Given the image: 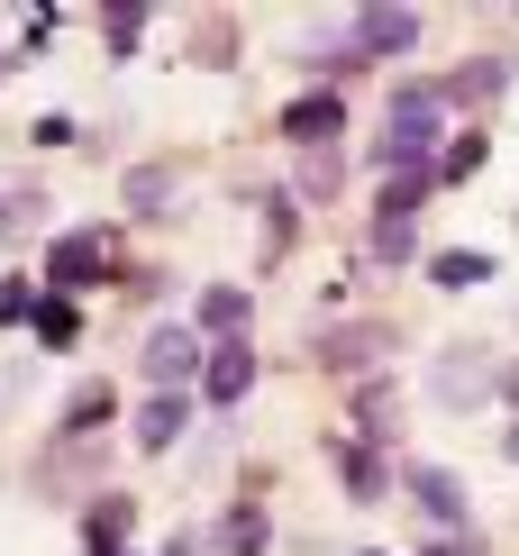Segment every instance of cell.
I'll return each mask as SVG.
<instances>
[{"label": "cell", "mask_w": 519, "mask_h": 556, "mask_svg": "<svg viewBox=\"0 0 519 556\" xmlns=\"http://www.w3.org/2000/svg\"><path fill=\"white\" fill-rule=\"evenodd\" d=\"M356 55H401V46H419V18L410 10H356Z\"/></svg>", "instance_id": "cell-5"}, {"label": "cell", "mask_w": 519, "mask_h": 556, "mask_svg": "<svg viewBox=\"0 0 519 556\" xmlns=\"http://www.w3.org/2000/svg\"><path fill=\"white\" fill-rule=\"evenodd\" d=\"M37 338H46V346H74V338H83L74 301H46V311H37Z\"/></svg>", "instance_id": "cell-18"}, {"label": "cell", "mask_w": 519, "mask_h": 556, "mask_svg": "<svg viewBox=\"0 0 519 556\" xmlns=\"http://www.w3.org/2000/svg\"><path fill=\"white\" fill-rule=\"evenodd\" d=\"M164 201H174V174H164V165L128 174V211H164Z\"/></svg>", "instance_id": "cell-17"}, {"label": "cell", "mask_w": 519, "mask_h": 556, "mask_svg": "<svg viewBox=\"0 0 519 556\" xmlns=\"http://www.w3.org/2000/svg\"><path fill=\"white\" fill-rule=\"evenodd\" d=\"M502 91H510V64H502V55H474L456 83H446V101H465V110H474V101H502Z\"/></svg>", "instance_id": "cell-10"}, {"label": "cell", "mask_w": 519, "mask_h": 556, "mask_svg": "<svg viewBox=\"0 0 519 556\" xmlns=\"http://www.w3.org/2000/svg\"><path fill=\"white\" fill-rule=\"evenodd\" d=\"M101 28H110V46H119V55H128V46H137V37H147V10H110V18H101Z\"/></svg>", "instance_id": "cell-22"}, {"label": "cell", "mask_w": 519, "mask_h": 556, "mask_svg": "<svg viewBox=\"0 0 519 556\" xmlns=\"http://www.w3.org/2000/svg\"><path fill=\"white\" fill-rule=\"evenodd\" d=\"M101 274H110V238H101V228H74V238L46 247V283H55V292H91Z\"/></svg>", "instance_id": "cell-1"}, {"label": "cell", "mask_w": 519, "mask_h": 556, "mask_svg": "<svg viewBox=\"0 0 519 556\" xmlns=\"http://www.w3.org/2000/svg\"><path fill=\"white\" fill-rule=\"evenodd\" d=\"M328 456H338V483H346L356 502H374V493H383V466H374V438H338Z\"/></svg>", "instance_id": "cell-8"}, {"label": "cell", "mask_w": 519, "mask_h": 556, "mask_svg": "<svg viewBox=\"0 0 519 556\" xmlns=\"http://www.w3.org/2000/svg\"><path fill=\"white\" fill-rule=\"evenodd\" d=\"M182 420H192V402H182V392H155V402L137 410V447H174Z\"/></svg>", "instance_id": "cell-9"}, {"label": "cell", "mask_w": 519, "mask_h": 556, "mask_svg": "<svg viewBox=\"0 0 519 556\" xmlns=\"http://www.w3.org/2000/svg\"><path fill=\"white\" fill-rule=\"evenodd\" d=\"M201 329H210V338L228 346V338L246 329V292H210V301H201Z\"/></svg>", "instance_id": "cell-15"}, {"label": "cell", "mask_w": 519, "mask_h": 556, "mask_svg": "<svg viewBox=\"0 0 519 556\" xmlns=\"http://www.w3.org/2000/svg\"><path fill=\"white\" fill-rule=\"evenodd\" d=\"M274 128H282V147H328V137H346V91H301Z\"/></svg>", "instance_id": "cell-2"}, {"label": "cell", "mask_w": 519, "mask_h": 556, "mask_svg": "<svg viewBox=\"0 0 519 556\" xmlns=\"http://www.w3.org/2000/svg\"><path fill=\"white\" fill-rule=\"evenodd\" d=\"M483 147H492L483 128H465V137H446V155H438V182H465V174L483 165Z\"/></svg>", "instance_id": "cell-14"}, {"label": "cell", "mask_w": 519, "mask_h": 556, "mask_svg": "<svg viewBox=\"0 0 519 556\" xmlns=\"http://www.w3.org/2000/svg\"><path fill=\"white\" fill-rule=\"evenodd\" d=\"M474 365H483V356H474V346H456V356H446V365H438V375H429V392H438V402H446V410H465V402H483V375H474Z\"/></svg>", "instance_id": "cell-7"}, {"label": "cell", "mask_w": 519, "mask_h": 556, "mask_svg": "<svg viewBox=\"0 0 519 556\" xmlns=\"http://www.w3.org/2000/svg\"><path fill=\"white\" fill-rule=\"evenodd\" d=\"M210 547H219V556H265V520H255L246 502H238V511L219 520V539H210Z\"/></svg>", "instance_id": "cell-13"}, {"label": "cell", "mask_w": 519, "mask_h": 556, "mask_svg": "<svg viewBox=\"0 0 519 556\" xmlns=\"http://www.w3.org/2000/svg\"><path fill=\"white\" fill-rule=\"evenodd\" d=\"M137 365H147V383H164V392H174V383H192L201 365H210V356H201V329H155Z\"/></svg>", "instance_id": "cell-3"}, {"label": "cell", "mask_w": 519, "mask_h": 556, "mask_svg": "<svg viewBox=\"0 0 519 556\" xmlns=\"http://www.w3.org/2000/svg\"><path fill=\"white\" fill-rule=\"evenodd\" d=\"M246 392H255V356H246V338L210 346V402H246Z\"/></svg>", "instance_id": "cell-6"}, {"label": "cell", "mask_w": 519, "mask_h": 556, "mask_svg": "<svg viewBox=\"0 0 519 556\" xmlns=\"http://www.w3.org/2000/svg\"><path fill=\"white\" fill-rule=\"evenodd\" d=\"M502 456H510V466H519V420H510V438H502Z\"/></svg>", "instance_id": "cell-24"}, {"label": "cell", "mask_w": 519, "mask_h": 556, "mask_svg": "<svg viewBox=\"0 0 519 556\" xmlns=\"http://www.w3.org/2000/svg\"><path fill=\"white\" fill-rule=\"evenodd\" d=\"M410 502H419V520H438V529L465 520V483L446 466H410Z\"/></svg>", "instance_id": "cell-4"}, {"label": "cell", "mask_w": 519, "mask_h": 556, "mask_svg": "<svg viewBox=\"0 0 519 556\" xmlns=\"http://www.w3.org/2000/svg\"><path fill=\"white\" fill-rule=\"evenodd\" d=\"M46 301H37V283H0V329H18V319H37Z\"/></svg>", "instance_id": "cell-20"}, {"label": "cell", "mask_w": 519, "mask_h": 556, "mask_svg": "<svg viewBox=\"0 0 519 556\" xmlns=\"http://www.w3.org/2000/svg\"><path fill=\"white\" fill-rule=\"evenodd\" d=\"M502 402H510V410H519V365H510V375H502Z\"/></svg>", "instance_id": "cell-23"}, {"label": "cell", "mask_w": 519, "mask_h": 556, "mask_svg": "<svg viewBox=\"0 0 519 556\" xmlns=\"http://www.w3.org/2000/svg\"><path fill=\"white\" fill-rule=\"evenodd\" d=\"M429 283H446V292H465V283H492V256H474V247H446V256L429 265Z\"/></svg>", "instance_id": "cell-12"}, {"label": "cell", "mask_w": 519, "mask_h": 556, "mask_svg": "<svg viewBox=\"0 0 519 556\" xmlns=\"http://www.w3.org/2000/svg\"><path fill=\"white\" fill-rule=\"evenodd\" d=\"M429 192H438V174H392V182H383V219H410Z\"/></svg>", "instance_id": "cell-16"}, {"label": "cell", "mask_w": 519, "mask_h": 556, "mask_svg": "<svg viewBox=\"0 0 519 556\" xmlns=\"http://www.w3.org/2000/svg\"><path fill=\"white\" fill-rule=\"evenodd\" d=\"M410 247H419V228H410V219H383V228H374V256H383V265H401Z\"/></svg>", "instance_id": "cell-19"}, {"label": "cell", "mask_w": 519, "mask_h": 556, "mask_svg": "<svg viewBox=\"0 0 519 556\" xmlns=\"http://www.w3.org/2000/svg\"><path fill=\"white\" fill-rule=\"evenodd\" d=\"M110 420V392H74V410H64V429H101Z\"/></svg>", "instance_id": "cell-21"}, {"label": "cell", "mask_w": 519, "mask_h": 556, "mask_svg": "<svg viewBox=\"0 0 519 556\" xmlns=\"http://www.w3.org/2000/svg\"><path fill=\"white\" fill-rule=\"evenodd\" d=\"M128 529H137L128 502H101V511L83 520V539H91V556H128Z\"/></svg>", "instance_id": "cell-11"}]
</instances>
